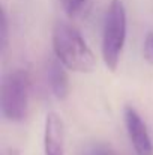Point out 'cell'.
Returning <instances> with one entry per match:
<instances>
[{"label": "cell", "mask_w": 153, "mask_h": 155, "mask_svg": "<svg viewBox=\"0 0 153 155\" xmlns=\"http://www.w3.org/2000/svg\"><path fill=\"white\" fill-rule=\"evenodd\" d=\"M54 56L74 72L87 74L96 66V57L81 33L68 23L57 21L53 29Z\"/></svg>", "instance_id": "cell-1"}, {"label": "cell", "mask_w": 153, "mask_h": 155, "mask_svg": "<svg viewBox=\"0 0 153 155\" xmlns=\"http://www.w3.org/2000/svg\"><path fill=\"white\" fill-rule=\"evenodd\" d=\"M126 9L122 0H111L102 32V59L110 71H116L126 41Z\"/></svg>", "instance_id": "cell-2"}, {"label": "cell", "mask_w": 153, "mask_h": 155, "mask_svg": "<svg viewBox=\"0 0 153 155\" xmlns=\"http://www.w3.org/2000/svg\"><path fill=\"white\" fill-rule=\"evenodd\" d=\"M29 75L23 69L8 72L0 86V110L11 122H23L29 111Z\"/></svg>", "instance_id": "cell-3"}, {"label": "cell", "mask_w": 153, "mask_h": 155, "mask_svg": "<svg viewBox=\"0 0 153 155\" xmlns=\"http://www.w3.org/2000/svg\"><path fill=\"white\" fill-rule=\"evenodd\" d=\"M125 124H126V131H128V136L135 154L153 155V143L150 134L147 131V125L144 124L138 111L131 105L125 107Z\"/></svg>", "instance_id": "cell-4"}, {"label": "cell", "mask_w": 153, "mask_h": 155, "mask_svg": "<svg viewBox=\"0 0 153 155\" xmlns=\"http://www.w3.org/2000/svg\"><path fill=\"white\" fill-rule=\"evenodd\" d=\"M44 151L45 155H65V124L54 111L45 117Z\"/></svg>", "instance_id": "cell-5"}, {"label": "cell", "mask_w": 153, "mask_h": 155, "mask_svg": "<svg viewBox=\"0 0 153 155\" xmlns=\"http://www.w3.org/2000/svg\"><path fill=\"white\" fill-rule=\"evenodd\" d=\"M66 66L57 59H51L48 63V80H50V86L53 91V95L63 101L66 100L68 94H69V78L66 74Z\"/></svg>", "instance_id": "cell-6"}, {"label": "cell", "mask_w": 153, "mask_h": 155, "mask_svg": "<svg viewBox=\"0 0 153 155\" xmlns=\"http://www.w3.org/2000/svg\"><path fill=\"white\" fill-rule=\"evenodd\" d=\"M60 5L69 18H83L90 11V0H60Z\"/></svg>", "instance_id": "cell-7"}, {"label": "cell", "mask_w": 153, "mask_h": 155, "mask_svg": "<svg viewBox=\"0 0 153 155\" xmlns=\"http://www.w3.org/2000/svg\"><path fill=\"white\" fill-rule=\"evenodd\" d=\"M143 56H144V60L150 66H153V32H149L146 35L144 45H143Z\"/></svg>", "instance_id": "cell-8"}, {"label": "cell", "mask_w": 153, "mask_h": 155, "mask_svg": "<svg viewBox=\"0 0 153 155\" xmlns=\"http://www.w3.org/2000/svg\"><path fill=\"white\" fill-rule=\"evenodd\" d=\"M8 44V18H6V12L2 9L0 12V45H2V51L6 48Z\"/></svg>", "instance_id": "cell-9"}, {"label": "cell", "mask_w": 153, "mask_h": 155, "mask_svg": "<svg viewBox=\"0 0 153 155\" xmlns=\"http://www.w3.org/2000/svg\"><path fill=\"white\" fill-rule=\"evenodd\" d=\"M84 155H117L116 152L107 149V148H102V146H95V148H90Z\"/></svg>", "instance_id": "cell-10"}]
</instances>
